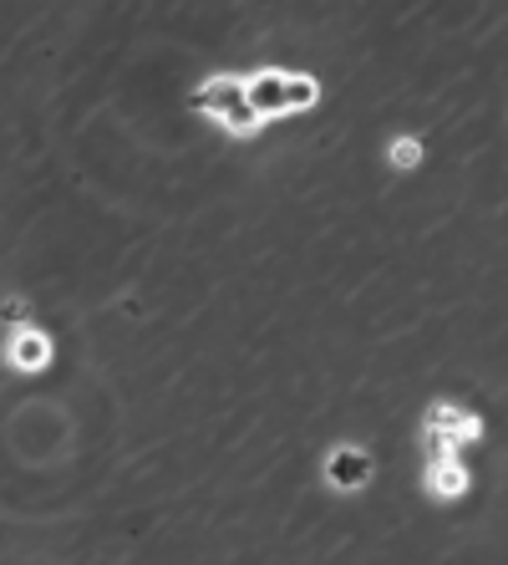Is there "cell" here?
I'll use <instances>...</instances> for the list:
<instances>
[{"instance_id": "obj_1", "label": "cell", "mask_w": 508, "mask_h": 565, "mask_svg": "<svg viewBox=\"0 0 508 565\" xmlns=\"http://www.w3.org/2000/svg\"><path fill=\"white\" fill-rule=\"evenodd\" d=\"M321 103V87L305 72H255L249 77V107L260 113L264 122L285 118V113H305V107Z\"/></svg>"}, {"instance_id": "obj_2", "label": "cell", "mask_w": 508, "mask_h": 565, "mask_svg": "<svg viewBox=\"0 0 508 565\" xmlns=\"http://www.w3.org/2000/svg\"><path fill=\"white\" fill-rule=\"evenodd\" d=\"M371 473H377V463H371V454L356 444H341L331 448V459H326V484L336 489V494H356V489L371 484Z\"/></svg>"}, {"instance_id": "obj_3", "label": "cell", "mask_w": 508, "mask_h": 565, "mask_svg": "<svg viewBox=\"0 0 508 565\" xmlns=\"http://www.w3.org/2000/svg\"><path fill=\"white\" fill-rule=\"evenodd\" d=\"M239 103H249V82L245 77H214V82H204L194 97H188V107L194 113H214V118H229Z\"/></svg>"}, {"instance_id": "obj_4", "label": "cell", "mask_w": 508, "mask_h": 565, "mask_svg": "<svg viewBox=\"0 0 508 565\" xmlns=\"http://www.w3.org/2000/svg\"><path fill=\"white\" fill-rule=\"evenodd\" d=\"M428 434H443L447 444H478L483 438V423L473 418L468 408H453V403H432L428 408Z\"/></svg>"}, {"instance_id": "obj_5", "label": "cell", "mask_w": 508, "mask_h": 565, "mask_svg": "<svg viewBox=\"0 0 508 565\" xmlns=\"http://www.w3.org/2000/svg\"><path fill=\"white\" fill-rule=\"evenodd\" d=\"M6 356H11V367H21V372H41L46 362H52V342H46L41 331L21 327L11 337V347H6Z\"/></svg>"}, {"instance_id": "obj_6", "label": "cell", "mask_w": 508, "mask_h": 565, "mask_svg": "<svg viewBox=\"0 0 508 565\" xmlns=\"http://www.w3.org/2000/svg\"><path fill=\"white\" fill-rule=\"evenodd\" d=\"M428 484L437 500H463L468 494V469L457 459H443V463H428Z\"/></svg>"}, {"instance_id": "obj_7", "label": "cell", "mask_w": 508, "mask_h": 565, "mask_svg": "<svg viewBox=\"0 0 508 565\" xmlns=\"http://www.w3.org/2000/svg\"><path fill=\"white\" fill-rule=\"evenodd\" d=\"M391 163H397V169H418V163H422V143H418V138H397V143H391Z\"/></svg>"}, {"instance_id": "obj_8", "label": "cell", "mask_w": 508, "mask_h": 565, "mask_svg": "<svg viewBox=\"0 0 508 565\" xmlns=\"http://www.w3.org/2000/svg\"><path fill=\"white\" fill-rule=\"evenodd\" d=\"M0 316H6V321H21V316H26V306H21V301H6V306H0Z\"/></svg>"}]
</instances>
